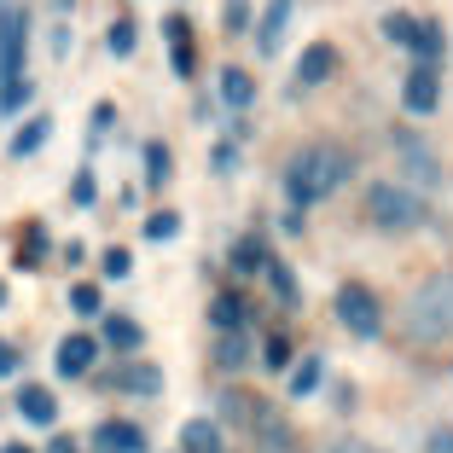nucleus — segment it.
I'll return each mask as SVG.
<instances>
[{"label": "nucleus", "mask_w": 453, "mask_h": 453, "mask_svg": "<svg viewBox=\"0 0 453 453\" xmlns=\"http://www.w3.org/2000/svg\"><path fill=\"white\" fill-rule=\"evenodd\" d=\"M349 174H355V157H349L343 146H303L291 151V163H285V198L296 203V210H308V203L332 198L337 187H343Z\"/></svg>", "instance_id": "f257e3e1"}, {"label": "nucleus", "mask_w": 453, "mask_h": 453, "mask_svg": "<svg viewBox=\"0 0 453 453\" xmlns=\"http://www.w3.org/2000/svg\"><path fill=\"white\" fill-rule=\"evenodd\" d=\"M401 332L413 337V343H441V337H453V273H436V280H425L407 296Z\"/></svg>", "instance_id": "f03ea898"}, {"label": "nucleus", "mask_w": 453, "mask_h": 453, "mask_svg": "<svg viewBox=\"0 0 453 453\" xmlns=\"http://www.w3.org/2000/svg\"><path fill=\"white\" fill-rule=\"evenodd\" d=\"M366 221L378 233H418L430 221V203L407 180H378V187H366Z\"/></svg>", "instance_id": "7ed1b4c3"}, {"label": "nucleus", "mask_w": 453, "mask_h": 453, "mask_svg": "<svg viewBox=\"0 0 453 453\" xmlns=\"http://www.w3.org/2000/svg\"><path fill=\"white\" fill-rule=\"evenodd\" d=\"M337 326H343L349 337H378L384 332V308H378V296L360 280H349L343 291H337Z\"/></svg>", "instance_id": "20e7f679"}, {"label": "nucleus", "mask_w": 453, "mask_h": 453, "mask_svg": "<svg viewBox=\"0 0 453 453\" xmlns=\"http://www.w3.org/2000/svg\"><path fill=\"white\" fill-rule=\"evenodd\" d=\"M389 146H395V169H401V180L407 187H441V157L418 140V134H389Z\"/></svg>", "instance_id": "39448f33"}, {"label": "nucleus", "mask_w": 453, "mask_h": 453, "mask_svg": "<svg viewBox=\"0 0 453 453\" xmlns=\"http://www.w3.org/2000/svg\"><path fill=\"white\" fill-rule=\"evenodd\" d=\"M24 47H29V12L24 6H6L0 12V81L24 76Z\"/></svg>", "instance_id": "423d86ee"}, {"label": "nucleus", "mask_w": 453, "mask_h": 453, "mask_svg": "<svg viewBox=\"0 0 453 453\" xmlns=\"http://www.w3.org/2000/svg\"><path fill=\"white\" fill-rule=\"evenodd\" d=\"M401 105L413 111V117H430V111L441 105V76H436V65H413V70H407V81H401Z\"/></svg>", "instance_id": "0eeeda50"}, {"label": "nucleus", "mask_w": 453, "mask_h": 453, "mask_svg": "<svg viewBox=\"0 0 453 453\" xmlns=\"http://www.w3.org/2000/svg\"><path fill=\"white\" fill-rule=\"evenodd\" d=\"M94 448L99 453H146V430L128 425V418H105V425L94 430Z\"/></svg>", "instance_id": "6e6552de"}, {"label": "nucleus", "mask_w": 453, "mask_h": 453, "mask_svg": "<svg viewBox=\"0 0 453 453\" xmlns=\"http://www.w3.org/2000/svg\"><path fill=\"white\" fill-rule=\"evenodd\" d=\"M337 76V47L332 41H314L303 58H296V88H320V81Z\"/></svg>", "instance_id": "1a4fd4ad"}, {"label": "nucleus", "mask_w": 453, "mask_h": 453, "mask_svg": "<svg viewBox=\"0 0 453 453\" xmlns=\"http://www.w3.org/2000/svg\"><path fill=\"white\" fill-rule=\"evenodd\" d=\"M94 360H99V337L76 332V337L58 343V372H65V378H88V372H94Z\"/></svg>", "instance_id": "9d476101"}, {"label": "nucleus", "mask_w": 453, "mask_h": 453, "mask_svg": "<svg viewBox=\"0 0 453 453\" xmlns=\"http://www.w3.org/2000/svg\"><path fill=\"white\" fill-rule=\"evenodd\" d=\"M291 6L296 0H267V12H262V24H256V53H280V41H285V24H291Z\"/></svg>", "instance_id": "9b49d317"}, {"label": "nucleus", "mask_w": 453, "mask_h": 453, "mask_svg": "<svg viewBox=\"0 0 453 453\" xmlns=\"http://www.w3.org/2000/svg\"><path fill=\"white\" fill-rule=\"evenodd\" d=\"M18 413H24V425H53L58 418V401L47 384H24L18 389Z\"/></svg>", "instance_id": "f8f14e48"}, {"label": "nucleus", "mask_w": 453, "mask_h": 453, "mask_svg": "<svg viewBox=\"0 0 453 453\" xmlns=\"http://www.w3.org/2000/svg\"><path fill=\"white\" fill-rule=\"evenodd\" d=\"M244 360H250V337H244L239 326H233V332H221V343H215V366H221V372H239Z\"/></svg>", "instance_id": "ddd939ff"}, {"label": "nucleus", "mask_w": 453, "mask_h": 453, "mask_svg": "<svg viewBox=\"0 0 453 453\" xmlns=\"http://www.w3.org/2000/svg\"><path fill=\"white\" fill-rule=\"evenodd\" d=\"M221 99H226L233 111H244V105H250V99H256V81H250V70L226 65V70H221Z\"/></svg>", "instance_id": "4468645a"}, {"label": "nucleus", "mask_w": 453, "mask_h": 453, "mask_svg": "<svg viewBox=\"0 0 453 453\" xmlns=\"http://www.w3.org/2000/svg\"><path fill=\"white\" fill-rule=\"evenodd\" d=\"M47 134H53V117H29L24 128L12 134V157H35V151L47 146Z\"/></svg>", "instance_id": "2eb2a0df"}, {"label": "nucleus", "mask_w": 453, "mask_h": 453, "mask_svg": "<svg viewBox=\"0 0 453 453\" xmlns=\"http://www.w3.org/2000/svg\"><path fill=\"white\" fill-rule=\"evenodd\" d=\"M180 448H187V453H221V425H210V418H192V425L180 430Z\"/></svg>", "instance_id": "dca6fc26"}, {"label": "nucleus", "mask_w": 453, "mask_h": 453, "mask_svg": "<svg viewBox=\"0 0 453 453\" xmlns=\"http://www.w3.org/2000/svg\"><path fill=\"white\" fill-rule=\"evenodd\" d=\"M105 343L111 349H140V343H146V332H140L128 314H111V320H105Z\"/></svg>", "instance_id": "f3484780"}, {"label": "nucleus", "mask_w": 453, "mask_h": 453, "mask_svg": "<svg viewBox=\"0 0 453 453\" xmlns=\"http://www.w3.org/2000/svg\"><path fill=\"white\" fill-rule=\"evenodd\" d=\"M210 320L221 326V332H233V326H244V296H233V291H221L210 303Z\"/></svg>", "instance_id": "a211bd4d"}, {"label": "nucleus", "mask_w": 453, "mask_h": 453, "mask_svg": "<svg viewBox=\"0 0 453 453\" xmlns=\"http://www.w3.org/2000/svg\"><path fill=\"white\" fill-rule=\"evenodd\" d=\"M117 384L122 389H140V395H157V389H163V372H157V366H122Z\"/></svg>", "instance_id": "6ab92c4d"}, {"label": "nucleus", "mask_w": 453, "mask_h": 453, "mask_svg": "<svg viewBox=\"0 0 453 453\" xmlns=\"http://www.w3.org/2000/svg\"><path fill=\"white\" fill-rule=\"evenodd\" d=\"M169 47H174V70L192 76V35H187V18H169Z\"/></svg>", "instance_id": "aec40b11"}, {"label": "nucleus", "mask_w": 453, "mask_h": 453, "mask_svg": "<svg viewBox=\"0 0 453 453\" xmlns=\"http://www.w3.org/2000/svg\"><path fill=\"white\" fill-rule=\"evenodd\" d=\"M407 47L418 53V65H436V58H441V29H436V24H418Z\"/></svg>", "instance_id": "412c9836"}, {"label": "nucleus", "mask_w": 453, "mask_h": 453, "mask_svg": "<svg viewBox=\"0 0 453 453\" xmlns=\"http://www.w3.org/2000/svg\"><path fill=\"white\" fill-rule=\"evenodd\" d=\"M233 267H239V273H256V267H267V244H262V239H239V250H233Z\"/></svg>", "instance_id": "4be33fe9"}, {"label": "nucleus", "mask_w": 453, "mask_h": 453, "mask_svg": "<svg viewBox=\"0 0 453 453\" xmlns=\"http://www.w3.org/2000/svg\"><path fill=\"white\" fill-rule=\"evenodd\" d=\"M320 372H326V366H320V355H303V366H296V372H291V395L303 401L308 389L320 384Z\"/></svg>", "instance_id": "5701e85b"}, {"label": "nucleus", "mask_w": 453, "mask_h": 453, "mask_svg": "<svg viewBox=\"0 0 453 453\" xmlns=\"http://www.w3.org/2000/svg\"><path fill=\"white\" fill-rule=\"evenodd\" d=\"M163 180H169V146L151 140L146 146V187H163Z\"/></svg>", "instance_id": "b1692460"}, {"label": "nucleus", "mask_w": 453, "mask_h": 453, "mask_svg": "<svg viewBox=\"0 0 453 453\" xmlns=\"http://www.w3.org/2000/svg\"><path fill=\"white\" fill-rule=\"evenodd\" d=\"M29 94H35V88H29V76H18V81H0V117H12V111L24 105Z\"/></svg>", "instance_id": "393cba45"}, {"label": "nucleus", "mask_w": 453, "mask_h": 453, "mask_svg": "<svg viewBox=\"0 0 453 453\" xmlns=\"http://www.w3.org/2000/svg\"><path fill=\"white\" fill-rule=\"evenodd\" d=\"M413 29H418V18H407V12H389L384 18V41H395V47H407V41H413Z\"/></svg>", "instance_id": "a878e982"}, {"label": "nucleus", "mask_w": 453, "mask_h": 453, "mask_svg": "<svg viewBox=\"0 0 453 453\" xmlns=\"http://www.w3.org/2000/svg\"><path fill=\"white\" fill-rule=\"evenodd\" d=\"M70 308H76L81 320H94L99 308H105V303H99V285H76V291H70Z\"/></svg>", "instance_id": "bb28decb"}, {"label": "nucleus", "mask_w": 453, "mask_h": 453, "mask_svg": "<svg viewBox=\"0 0 453 453\" xmlns=\"http://www.w3.org/2000/svg\"><path fill=\"white\" fill-rule=\"evenodd\" d=\"M174 233H180V215H174V210H157V215H151V221H146V239H174Z\"/></svg>", "instance_id": "cd10ccee"}, {"label": "nucleus", "mask_w": 453, "mask_h": 453, "mask_svg": "<svg viewBox=\"0 0 453 453\" xmlns=\"http://www.w3.org/2000/svg\"><path fill=\"white\" fill-rule=\"evenodd\" d=\"M267 280H273V291H280L285 303H296V280H291V267H285V262H273V256H267Z\"/></svg>", "instance_id": "c85d7f7f"}, {"label": "nucleus", "mask_w": 453, "mask_h": 453, "mask_svg": "<svg viewBox=\"0 0 453 453\" xmlns=\"http://www.w3.org/2000/svg\"><path fill=\"white\" fill-rule=\"evenodd\" d=\"M99 267H105V280H128V267H134V256L122 250V244H111V250H105V262H99Z\"/></svg>", "instance_id": "c756f323"}, {"label": "nucleus", "mask_w": 453, "mask_h": 453, "mask_svg": "<svg viewBox=\"0 0 453 453\" xmlns=\"http://www.w3.org/2000/svg\"><path fill=\"white\" fill-rule=\"evenodd\" d=\"M111 53H117V58L134 53V24H128V18H117V24H111Z\"/></svg>", "instance_id": "7c9ffc66"}, {"label": "nucleus", "mask_w": 453, "mask_h": 453, "mask_svg": "<svg viewBox=\"0 0 453 453\" xmlns=\"http://www.w3.org/2000/svg\"><path fill=\"white\" fill-rule=\"evenodd\" d=\"M267 366H273V372H280V366H285V360H291V343H285V337H267Z\"/></svg>", "instance_id": "2f4dec72"}, {"label": "nucleus", "mask_w": 453, "mask_h": 453, "mask_svg": "<svg viewBox=\"0 0 453 453\" xmlns=\"http://www.w3.org/2000/svg\"><path fill=\"white\" fill-rule=\"evenodd\" d=\"M425 453H453V430H448V425H441V430H430Z\"/></svg>", "instance_id": "473e14b6"}, {"label": "nucleus", "mask_w": 453, "mask_h": 453, "mask_svg": "<svg viewBox=\"0 0 453 453\" xmlns=\"http://www.w3.org/2000/svg\"><path fill=\"white\" fill-rule=\"evenodd\" d=\"M18 366H24V360H18V349H12V343H0V378H12Z\"/></svg>", "instance_id": "72a5a7b5"}, {"label": "nucleus", "mask_w": 453, "mask_h": 453, "mask_svg": "<svg viewBox=\"0 0 453 453\" xmlns=\"http://www.w3.org/2000/svg\"><path fill=\"white\" fill-rule=\"evenodd\" d=\"M70 198H76V203H94V174H76V187H70Z\"/></svg>", "instance_id": "f704fd0d"}, {"label": "nucleus", "mask_w": 453, "mask_h": 453, "mask_svg": "<svg viewBox=\"0 0 453 453\" xmlns=\"http://www.w3.org/2000/svg\"><path fill=\"white\" fill-rule=\"evenodd\" d=\"M244 18H250V6L244 0H226V29H244Z\"/></svg>", "instance_id": "c9c22d12"}, {"label": "nucleus", "mask_w": 453, "mask_h": 453, "mask_svg": "<svg viewBox=\"0 0 453 453\" xmlns=\"http://www.w3.org/2000/svg\"><path fill=\"white\" fill-rule=\"evenodd\" d=\"M47 453H81V441L76 436H53V441H47Z\"/></svg>", "instance_id": "e433bc0d"}, {"label": "nucleus", "mask_w": 453, "mask_h": 453, "mask_svg": "<svg viewBox=\"0 0 453 453\" xmlns=\"http://www.w3.org/2000/svg\"><path fill=\"white\" fill-rule=\"evenodd\" d=\"M332 453H378V448H372V441H337Z\"/></svg>", "instance_id": "4c0bfd02"}, {"label": "nucleus", "mask_w": 453, "mask_h": 453, "mask_svg": "<svg viewBox=\"0 0 453 453\" xmlns=\"http://www.w3.org/2000/svg\"><path fill=\"white\" fill-rule=\"evenodd\" d=\"M0 453H29V448H24V441H6V448H0Z\"/></svg>", "instance_id": "58836bf2"}, {"label": "nucleus", "mask_w": 453, "mask_h": 453, "mask_svg": "<svg viewBox=\"0 0 453 453\" xmlns=\"http://www.w3.org/2000/svg\"><path fill=\"white\" fill-rule=\"evenodd\" d=\"M0 308H6V280H0Z\"/></svg>", "instance_id": "ea45409f"}]
</instances>
